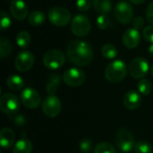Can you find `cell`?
I'll return each instance as SVG.
<instances>
[{"label": "cell", "instance_id": "cell-1", "mask_svg": "<svg viewBox=\"0 0 153 153\" xmlns=\"http://www.w3.org/2000/svg\"><path fill=\"white\" fill-rule=\"evenodd\" d=\"M66 55L70 62L75 66L89 65L93 59V50L91 44L82 40H74L67 46Z\"/></svg>", "mask_w": 153, "mask_h": 153}, {"label": "cell", "instance_id": "cell-2", "mask_svg": "<svg viewBox=\"0 0 153 153\" xmlns=\"http://www.w3.org/2000/svg\"><path fill=\"white\" fill-rule=\"evenodd\" d=\"M127 71L128 69L126 63L123 60H116L106 67L104 75L108 81L111 83H118L126 77Z\"/></svg>", "mask_w": 153, "mask_h": 153}, {"label": "cell", "instance_id": "cell-3", "mask_svg": "<svg viewBox=\"0 0 153 153\" xmlns=\"http://www.w3.org/2000/svg\"><path fill=\"white\" fill-rule=\"evenodd\" d=\"M49 22L56 27H64L71 21V13L65 7L56 6L51 8L48 13Z\"/></svg>", "mask_w": 153, "mask_h": 153}, {"label": "cell", "instance_id": "cell-4", "mask_svg": "<svg viewBox=\"0 0 153 153\" xmlns=\"http://www.w3.org/2000/svg\"><path fill=\"white\" fill-rule=\"evenodd\" d=\"M0 109L8 115L13 116L20 109V101L18 97L12 93H4L0 97Z\"/></svg>", "mask_w": 153, "mask_h": 153}, {"label": "cell", "instance_id": "cell-5", "mask_svg": "<svg viewBox=\"0 0 153 153\" xmlns=\"http://www.w3.org/2000/svg\"><path fill=\"white\" fill-rule=\"evenodd\" d=\"M91 23L88 16L84 14H77L74 17L71 23L72 32L78 37H84L90 33Z\"/></svg>", "mask_w": 153, "mask_h": 153}, {"label": "cell", "instance_id": "cell-6", "mask_svg": "<svg viewBox=\"0 0 153 153\" xmlns=\"http://www.w3.org/2000/svg\"><path fill=\"white\" fill-rule=\"evenodd\" d=\"M43 64L48 69H57L65 62V54L59 50H49L43 56Z\"/></svg>", "mask_w": 153, "mask_h": 153}, {"label": "cell", "instance_id": "cell-7", "mask_svg": "<svg viewBox=\"0 0 153 153\" xmlns=\"http://www.w3.org/2000/svg\"><path fill=\"white\" fill-rule=\"evenodd\" d=\"M116 144L121 151L125 153L130 152L135 146L133 134L126 128H121L117 132Z\"/></svg>", "mask_w": 153, "mask_h": 153}, {"label": "cell", "instance_id": "cell-8", "mask_svg": "<svg viewBox=\"0 0 153 153\" xmlns=\"http://www.w3.org/2000/svg\"><path fill=\"white\" fill-rule=\"evenodd\" d=\"M63 81L65 85L71 87H77L82 86L86 80L85 73L78 68H71L63 74Z\"/></svg>", "mask_w": 153, "mask_h": 153}, {"label": "cell", "instance_id": "cell-9", "mask_svg": "<svg viewBox=\"0 0 153 153\" xmlns=\"http://www.w3.org/2000/svg\"><path fill=\"white\" fill-rule=\"evenodd\" d=\"M114 14L117 20L123 24H127L134 19V9L127 1H119L115 6Z\"/></svg>", "mask_w": 153, "mask_h": 153}, {"label": "cell", "instance_id": "cell-10", "mask_svg": "<svg viewBox=\"0 0 153 153\" xmlns=\"http://www.w3.org/2000/svg\"><path fill=\"white\" fill-rule=\"evenodd\" d=\"M62 109V105L60 99L56 96H48L42 103V112L43 114L49 117H56Z\"/></svg>", "mask_w": 153, "mask_h": 153}, {"label": "cell", "instance_id": "cell-11", "mask_svg": "<svg viewBox=\"0 0 153 153\" xmlns=\"http://www.w3.org/2000/svg\"><path fill=\"white\" fill-rule=\"evenodd\" d=\"M150 69L149 67V63L148 61L141 57L135 58L134 59L130 64H129V73L130 75L134 78H138V79H143V77H145L148 73Z\"/></svg>", "mask_w": 153, "mask_h": 153}, {"label": "cell", "instance_id": "cell-12", "mask_svg": "<svg viewBox=\"0 0 153 153\" xmlns=\"http://www.w3.org/2000/svg\"><path fill=\"white\" fill-rule=\"evenodd\" d=\"M22 104L29 109H36L41 103V97L39 94L31 87L24 88L21 93Z\"/></svg>", "mask_w": 153, "mask_h": 153}, {"label": "cell", "instance_id": "cell-13", "mask_svg": "<svg viewBox=\"0 0 153 153\" xmlns=\"http://www.w3.org/2000/svg\"><path fill=\"white\" fill-rule=\"evenodd\" d=\"M34 64V56L29 50H22L19 52L14 60L15 69L22 73L29 71Z\"/></svg>", "mask_w": 153, "mask_h": 153}, {"label": "cell", "instance_id": "cell-14", "mask_svg": "<svg viewBox=\"0 0 153 153\" xmlns=\"http://www.w3.org/2000/svg\"><path fill=\"white\" fill-rule=\"evenodd\" d=\"M10 12L13 17L17 21H23L28 16V7L22 0H12Z\"/></svg>", "mask_w": 153, "mask_h": 153}, {"label": "cell", "instance_id": "cell-15", "mask_svg": "<svg viewBox=\"0 0 153 153\" xmlns=\"http://www.w3.org/2000/svg\"><path fill=\"white\" fill-rule=\"evenodd\" d=\"M122 41L124 45L128 49L136 48L141 41V35L139 31L134 28L127 29L122 36Z\"/></svg>", "mask_w": 153, "mask_h": 153}, {"label": "cell", "instance_id": "cell-16", "mask_svg": "<svg viewBox=\"0 0 153 153\" xmlns=\"http://www.w3.org/2000/svg\"><path fill=\"white\" fill-rule=\"evenodd\" d=\"M123 103L127 109L135 110L139 108L142 104V96L140 93L134 90H130L125 94L123 98Z\"/></svg>", "mask_w": 153, "mask_h": 153}, {"label": "cell", "instance_id": "cell-17", "mask_svg": "<svg viewBox=\"0 0 153 153\" xmlns=\"http://www.w3.org/2000/svg\"><path fill=\"white\" fill-rule=\"evenodd\" d=\"M15 142V133L14 132L8 127H4L0 132V144L4 149L11 148Z\"/></svg>", "mask_w": 153, "mask_h": 153}, {"label": "cell", "instance_id": "cell-18", "mask_svg": "<svg viewBox=\"0 0 153 153\" xmlns=\"http://www.w3.org/2000/svg\"><path fill=\"white\" fill-rule=\"evenodd\" d=\"M24 81L23 78L16 74L10 75L6 79V86L9 89L13 91H19L23 87Z\"/></svg>", "mask_w": 153, "mask_h": 153}, {"label": "cell", "instance_id": "cell-19", "mask_svg": "<svg viewBox=\"0 0 153 153\" xmlns=\"http://www.w3.org/2000/svg\"><path fill=\"white\" fill-rule=\"evenodd\" d=\"M32 143L30 141L25 138L20 139L15 142L13 148V153H31Z\"/></svg>", "mask_w": 153, "mask_h": 153}, {"label": "cell", "instance_id": "cell-20", "mask_svg": "<svg viewBox=\"0 0 153 153\" xmlns=\"http://www.w3.org/2000/svg\"><path fill=\"white\" fill-rule=\"evenodd\" d=\"M93 7L100 14L106 15L112 10V3L110 0H93Z\"/></svg>", "mask_w": 153, "mask_h": 153}, {"label": "cell", "instance_id": "cell-21", "mask_svg": "<svg viewBox=\"0 0 153 153\" xmlns=\"http://www.w3.org/2000/svg\"><path fill=\"white\" fill-rule=\"evenodd\" d=\"M46 15L39 10L32 11L28 15V22L32 26H40L45 23Z\"/></svg>", "mask_w": 153, "mask_h": 153}, {"label": "cell", "instance_id": "cell-22", "mask_svg": "<svg viewBox=\"0 0 153 153\" xmlns=\"http://www.w3.org/2000/svg\"><path fill=\"white\" fill-rule=\"evenodd\" d=\"M13 51V45L9 39L2 36L0 38V56L2 59H4L11 55Z\"/></svg>", "mask_w": 153, "mask_h": 153}, {"label": "cell", "instance_id": "cell-23", "mask_svg": "<svg viewBox=\"0 0 153 153\" xmlns=\"http://www.w3.org/2000/svg\"><path fill=\"white\" fill-rule=\"evenodd\" d=\"M101 54L102 56L107 60H113L117 55V48L110 43L104 44L101 48Z\"/></svg>", "mask_w": 153, "mask_h": 153}, {"label": "cell", "instance_id": "cell-24", "mask_svg": "<svg viewBox=\"0 0 153 153\" xmlns=\"http://www.w3.org/2000/svg\"><path fill=\"white\" fill-rule=\"evenodd\" d=\"M16 43L21 48H27L30 43V35L27 31H21L16 35Z\"/></svg>", "mask_w": 153, "mask_h": 153}, {"label": "cell", "instance_id": "cell-25", "mask_svg": "<svg viewBox=\"0 0 153 153\" xmlns=\"http://www.w3.org/2000/svg\"><path fill=\"white\" fill-rule=\"evenodd\" d=\"M137 87H138V90L140 92L141 95H143V96H148L151 94L152 90V82L148 79H141L138 84H137Z\"/></svg>", "mask_w": 153, "mask_h": 153}, {"label": "cell", "instance_id": "cell-26", "mask_svg": "<svg viewBox=\"0 0 153 153\" xmlns=\"http://www.w3.org/2000/svg\"><path fill=\"white\" fill-rule=\"evenodd\" d=\"M93 153H116V150L109 142H100L95 146Z\"/></svg>", "mask_w": 153, "mask_h": 153}, {"label": "cell", "instance_id": "cell-27", "mask_svg": "<svg viewBox=\"0 0 153 153\" xmlns=\"http://www.w3.org/2000/svg\"><path fill=\"white\" fill-rule=\"evenodd\" d=\"M59 84V77L53 75L50 77V80L47 85V92L48 96H55V93L57 90V86Z\"/></svg>", "mask_w": 153, "mask_h": 153}, {"label": "cell", "instance_id": "cell-28", "mask_svg": "<svg viewBox=\"0 0 153 153\" xmlns=\"http://www.w3.org/2000/svg\"><path fill=\"white\" fill-rule=\"evenodd\" d=\"M134 151L135 153H152V147L150 143L146 142H139L135 143L134 146Z\"/></svg>", "mask_w": 153, "mask_h": 153}, {"label": "cell", "instance_id": "cell-29", "mask_svg": "<svg viewBox=\"0 0 153 153\" xmlns=\"http://www.w3.org/2000/svg\"><path fill=\"white\" fill-rule=\"evenodd\" d=\"M1 19H0V28L2 31H4L5 29H8L11 25V18L7 14L6 12L1 11L0 13Z\"/></svg>", "mask_w": 153, "mask_h": 153}, {"label": "cell", "instance_id": "cell-30", "mask_svg": "<svg viewBox=\"0 0 153 153\" xmlns=\"http://www.w3.org/2000/svg\"><path fill=\"white\" fill-rule=\"evenodd\" d=\"M96 23H97V26L100 28V29H106L108 28V24H109V19L107 15H103V14H100L98 16L97 18V21H96Z\"/></svg>", "mask_w": 153, "mask_h": 153}, {"label": "cell", "instance_id": "cell-31", "mask_svg": "<svg viewBox=\"0 0 153 153\" xmlns=\"http://www.w3.org/2000/svg\"><path fill=\"white\" fill-rule=\"evenodd\" d=\"M91 6V0H77L76 1V7L81 12H86L88 11Z\"/></svg>", "mask_w": 153, "mask_h": 153}, {"label": "cell", "instance_id": "cell-32", "mask_svg": "<svg viewBox=\"0 0 153 153\" xmlns=\"http://www.w3.org/2000/svg\"><path fill=\"white\" fill-rule=\"evenodd\" d=\"M143 35V38L147 41L153 43V25H149V26L144 27Z\"/></svg>", "mask_w": 153, "mask_h": 153}, {"label": "cell", "instance_id": "cell-33", "mask_svg": "<svg viewBox=\"0 0 153 153\" xmlns=\"http://www.w3.org/2000/svg\"><path fill=\"white\" fill-rule=\"evenodd\" d=\"M144 24H145V21H144L143 17H142V16H136L133 19V26L134 29H136L138 31L143 29Z\"/></svg>", "mask_w": 153, "mask_h": 153}, {"label": "cell", "instance_id": "cell-34", "mask_svg": "<svg viewBox=\"0 0 153 153\" xmlns=\"http://www.w3.org/2000/svg\"><path fill=\"white\" fill-rule=\"evenodd\" d=\"M80 149L83 153H89L91 150V142L90 140L85 139L80 144Z\"/></svg>", "mask_w": 153, "mask_h": 153}, {"label": "cell", "instance_id": "cell-35", "mask_svg": "<svg viewBox=\"0 0 153 153\" xmlns=\"http://www.w3.org/2000/svg\"><path fill=\"white\" fill-rule=\"evenodd\" d=\"M146 19L153 25V1L148 5L146 9Z\"/></svg>", "mask_w": 153, "mask_h": 153}, {"label": "cell", "instance_id": "cell-36", "mask_svg": "<svg viewBox=\"0 0 153 153\" xmlns=\"http://www.w3.org/2000/svg\"><path fill=\"white\" fill-rule=\"evenodd\" d=\"M131 3H133V4H134V5H141V4H143L145 0H129Z\"/></svg>", "mask_w": 153, "mask_h": 153}, {"label": "cell", "instance_id": "cell-37", "mask_svg": "<svg viewBox=\"0 0 153 153\" xmlns=\"http://www.w3.org/2000/svg\"><path fill=\"white\" fill-rule=\"evenodd\" d=\"M148 52H149V54L153 57V43H152L150 46H149V48H148Z\"/></svg>", "mask_w": 153, "mask_h": 153}, {"label": "cell", "instance_id": "cell-38", "mask_svg": "<svg viewBox=\"0 0 153 153\" xmlns=\"http://www.w3.org/2000/svg\"><path fill=\"white\" fill-rule=\"evenodd\" d=\"M151 73H152V75L153 76V64L152 65V67H151Z\"/></svg>", "mask_w": 153, "mask_h": 153}]
</instances>
